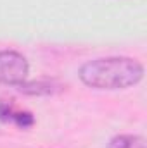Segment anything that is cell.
<instances>
[{
    "instance_id": "obj_4",
    "label": "cell",
    "mask_w": 147,
    "mask_h": 148,
    "mask_svg": "<svg viewBox=\"0 0 147 148\" xmlns=\"http://www.w3.org/2000/svg\"><path fill=\"white\" fill-rule=\"evenodd\" d=\"M109 148H146V141L140 136L133 134H119L109 141Z\"/></svg>"
},
{
    "instance_id": "obj_3",
    "label": "cell",
    "mask_w": 147,
    "mask_h": 148,
    "mask_svg": "<svg viewBox=\"0 0 147 148\" xmlns=\"http://www.w3.org/2000/svg\"><path fill=\"white\" fill-rule=\"evenodd\" d=\"M62 86L57 81H50V79H40V81H30V83H21L19 84V91L24 95H37V97H45V95H52L55 91H59Z\"/></svg>"
},
{
    "instance_id": "obj_1",
    "label": "cell",
    "mask_w": 147,
    "mask_h": 148,
    "mask_svg": "<svg viewBox=\"0 0 147 148\" xmlns=\"http://www.w3.org/2000/svg\"><path fill=\"white\" fill-rule=\"evenodd\" d=\"M144 77V66L130 57L95 59L81 66L80 79L95 90H125Z\"/></svg>"
},
{
    "instance_id": "obj_5",
    "label": "cell",
    "mask_w": 147,
    "mask_h": 148,
    "mask_svg": "<svg viewBox=\"0 0 147 148\" xmlns=\"http://www.w3.org/2000/svg\"><path fill=\"white\" fill-rule=\"evenodd\" d=\"M10 121L14 124H17L19 127H31L35 122V119L30 112H16L14 109L10 112Z\"/></svg>"
},
{
    "instance_id": "obj_2",
    "label": "cell",
    "mask_w": 147,
    "mask_h": 148,
    "mask_svg": "<svg viewBox=\"0 0 147 148\" xmlns=\"http://www.w3.org/2000/svg\"><path fill=\"white\" fill-rule=\"evenodd\" d=\"M30 73L28 60L14 52V50H2L0 52V84H16L26 81Z\"/></svg>"
}]
</instances>
